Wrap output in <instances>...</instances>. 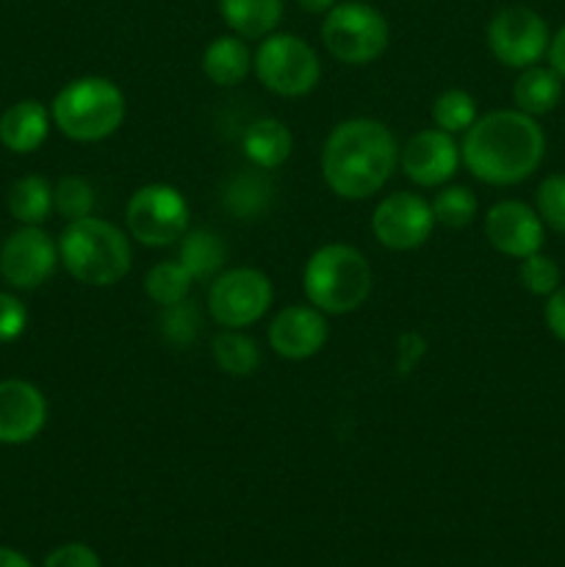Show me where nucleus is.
Instances as JSON below:
<instances>
[{
    "label": "nucleus",
    "mask_w": 565,
    "mask_h": 567,
    "mask_svg": "<svg viewBox=\"0 0 565 567\" xmlns=\"http://www.w3.org/2000/svg\"><path fill=\"white\" fill-rule=\"evenodd\" d=\"M374 275L358 247L325 244L308 258L302 271V291L325 316H347L366 305Z\"/></svg>",
    "instance_id": "obj_4"
},
{
    "label": "nucleus",
    "mask_w": 565,
    "mask_h": 567,
    "mask_svg": "<svg viewBox=\"0 0 565 567\" xmlns=\"http://www.w3.org/2000/svg\"><path fill=\"white\" fill-rule=\"evenodd\" d=\"M476 120H480L476 100L465 89H446L432 103V127L452 133V136L469 131Z\"/></svg>",
    "instance_id": "obj_27"
},
{
    "label": "nucleus",
    "mask_w": 565,
    "mask_h": 567,
    "mask_svg": "<svg viewBox=\"0 0 565 567\" xmlns=\"http://www.w3.org/2000/svg\"><path fill=\"white\" fill-rule=\"evenodd\" d=\"M535 210L548 230L565 236V172L543 177L535 192Z\"/></svg>",
    "instance_id": "obj_32"
},
{
    "label": "nucleus",
    "mask_w": 565,
    "mask_h": 567,
    "mask_svg": "<svg viewBox=\"0 0 565 567\" xmlns=\"http://www.w3.org/2000/svg\"><path fill=\"white\" fill-rule=\"evenodd\" d=\"M177 260L186 266L194 280H214L227 264V244L210 230H188L181 238Z\"/></svg>",
    "instance_id": "obj_23"
},
{
    "label": "nucleus",
    "mask_w": 565,
    "mask_h": 567,
    "mask_svg": "<svg viewBox=\"0 0 565 567\" xmlns=\"http://www.w3.org/2000/svg\"><path fill=\"white\" fill-rule=\"evenodd\" d=\"M158 324L164 341L175 343V347H188L192 341H197L199 330H203V313L192 299H183V302L164 308Z\"/></svg>",
    "instance_id": "obj_30"
},
{
    "label": "nucleus",
    "mask_w": 565,
    "mask_h": 567,
    "mask_svg": "<svg viewBox=\"0 0 565 567\" xmlns=\"http://www.w3.org/2000/svg\"><path fill=\"white\" fill-rule=\"evenodd\" d=\"M253 70V53L236 33L216 37L203 53V72L216 86H238Z\"/></svg>",
    "instance_id": "obj_21"
},
{
    "label": "nucleus",
    "mask_w": 565,
    "mask_h": 567,
    "mask_svg": "<svg viewBox=\"0 0 565 567\" xmlns=\"http://www.w3.org/2000/svg\"><path fill=\"white\" fill-rule=\"evenodd\" d=\"M253 70L269 92L280 97H302L314 92L321 78V61L316 50L297 33H269L260 39L253 55Z\"/></svg>",
    "instance_id": "obj_7"
},
{
    "label": "nucleus",
    "mask_w": 565,
    "mask_h": 567,
    "mask_svg": "<svg viewBox=\"0 0 565 567\" xmlns=\"http://www.w3.org/2000/svg\"><path fill=\"white\" fill-rule=\"evenodd\" d=\"M59 260V241H53L50 233L22 225L0 247V275L11 288L33 291L53 277Z\"/></svg>",
    "instance_id": "obj_12"
},
{
    "label": "nucleus",
    "mask_w": 565,
    "mask_h": 567,
    "mask_svg": "<svg viewBox=\"0 0 565 567\" xmlns=\"http://www.w3.org/2000/svg\"><path fill=\"white\" fill-rule=\"evenodd\" d=\"M518 282L532 297L546 299L548 293H554L563 286V271H559L554 258H548L543 252H532L518 260Z\"/></svg>",
    "instance_id": "obj_31"
},
{
    "label": "nucleus",
    "mask_w": 565,
    "mask_h": 567,
    "mask_svg": "<svg viewBox=\"0 0 565 567\" xmlns=\"http://www.w3.org/2000/svg\"><path fill=\"white\" fill-rule=\"evenodd\" d=\"M225 25L242 39H266L282 20V0H216Z\"/></svg>",
    "instance_id": "obj_20"
},
{
    "label": "nucleus",
    "mask_w": 565,
    "mask_h": 567,
    "mask_svg": "<svg viewBox=\"0 0 565 567\" xmlns=\"http://www.w3.org/2000/svg\"><path fill=\"white\" fill-rule=\"evenodd\" d=\"M127 114L125 92L111 78L83 75L66 83L50 105L53 125L72 142H103L114 136Z\"/></svg>",
    "instance_id": "obj_5"
},
{
    "label": "nucleus",
    "mask_w": 565,
    "mask_h": 567,
    "mask_svg": "<svg viewBox=\"0 0 565 567\" xmlns=\"http://www.w3.org/2000/svg\"><path fill=\"white\" fill-rule=\"evenodd\" d=\"M125 221L131 238L144 247H172L188 233V203L175 186L147 183L127 199Z\"/></svg>",
    "instance_id": "obj_8"
},
{
    "label": "nucleus",
    "mask_w": 565,
    "mask_h": 567,
    "mask_svg": "<svg viewBox=\"0 0 565 567\" xmlns=\"http://www.w3.org/2000/svg\"><path fill=\"white\" fill-rule=\"evenodd\" d=\"M59 258L78 282L111 288L131 271L133 252L125 233L97 216L66 221L59 238Z\"/></svg>",
    "instance_id": "obj_3"
},
{
    "label": "nucleus",
    "mask_w": 565,
    "mask_h": 567,
    "mask_svg": "<svg viewBox=\"0 0 565 567\" xmlns=\"http://www.w3.org/2000/svg\"><path fill=\"white\" fill-rule=\"evenodd\" d=\"M435 230L430 203L413 192H393L371 214V233L391 252H410L427 244Z\"/></svg>",
    "instance_id": "obj_11"
},
{
    "label": "nucleus",
    "mask_w": 565,
    "mask_h": 567,
    "mask_svg": "<svg viewBox=\"0 0 565 567\" xmlns=\"http://www.w3.org/2000/svg\"><path fill=\"white\" fill-rule=\"evenodd\" d=\"M563 78L552 66L532 64L526 70H518V78L513 83V103L515 109L530 116H546L563 100Z\"/></svg>",
    "instance_id": "obj_19"
},
{
    "label": "nucleus",
    "mask_w": 565,
    "mask_h": 567,
    "mask_svg": "<svg viewBox=\"0 0 565 567\" xmlns=\"http://www.w3.org/2000/svg\"><path fill=\"white\" fill-rule=\"evenodd\" d=\"M485 238L499 255L526 258L541 252L546 241V225L532 205L521 199H502L485 214Z\"/></svg>",
    "instance_id": "obj_13"
},
{
    "label": "nucleus",
    "mask_w": 565,
    "mask_h": 567,
    "mask_svg": "<svg viewBox=\"0 0 565 567\" xmlns=\"http://www.w3.org/2000/svg\"><path fill=\"white\" fill-rule=\"evenodd\" d=\"M430 208L432 216H435V225L460 230V227H469L476 219L480 199L469 186H446L435 194Z\"/></svg>",
    "instance_id": "obj_28"
},
{
    "label": "nucleus",
    "mask_w": 565,
    "mask_h": 567,
    "mask_svg": "<svg viewBox=\"0 0 565 567\" xmlns=\"http://www.w3.org/2000/svg\"><path fill=\"white\" fill-rule=\"evenodd\" d=\"M391 39L382 11L363 0L336 3L321 22V44L341 64L363 66L380 59Z\"/></svg>",
    "instance_id": "obj_6"
},
{
    "label": "nucleus",
    "mask_w": 565,
    "mask_h": 567,
    "mask_svg": "<svg viewBox=\"0 0 565 567\" xmlns=\"http://www.w3.org/2000/svg\"><path fill=\"white\" fill-rule=\"evenodd\" d=\"M6 208L20 225L39 227L53 214V186L39 175L20 177L6 194Z\"/></svg>",
    "instance_id": "obj_24"
},
{
    "label": "nucleus",
    "mask_w": 565,
    "mask_h": 567,
    "mask_svg": "<svg viewBox=\"0 0 565 567\" xmlns=\"http://www.w3.org/2000/svg\"><path fill=\"white\" fill-rule=\"evenodd\" d=\"M546 155V133L518 109L482 114L460 144V161L487 186H518L535 175Z\"/></svg>",
    "instance_id": "obj_1"
},
{
    "label": "nucleus",
    "mask_w": 565,
    "mask_h": 567,
    "mask_svg": "<svg viewBox=\"0 0 565 567\" xmlns=\"http://www.w3.org/2000/svg\"><path fill=\"white\" fill-rule=\"evenodd\" d=\"M53 210L64 216L66 221L92 216L94 210V188L86 177L64 175L53 186Z\"/></svg>",
    "instance_id": "obj_29"
},
{
    "label": "nucleus",
    "mask_w": 565,
    "mask_h": 567,
    "mask_svg": "<svg viewBox=\"0 0 565 567\" xmlns=\"http://www.w3.org/2000/svg\"><path fill=\"white\" fill-rule=\"evenodd\" d=\"M50 111L39 100H20L0 116V144L17 155H28L44 144L50 133Z\"/></svg>",
    "instance_id": "obj_17"
},
{
    "label": "nucleus",
    "mask_w": 565,
    "mask_h": 567,
    "mask_svg": "<svg viewBox=\"0 0 565 567\" xmlns=\"http://www.w3.org/2000/svg\"><path fill=\"white\" fill-rule=\"evenodd\" d=\"M546 59H548V66H552V70L565 81V25H559L557 31L552 33Z\"/></svg>",
    "instance_id": "obj_36"
},
{
    "label": "nucleus",
    "mask_w": 565,
    "mask_h": 567,
    "mask_svg": "<svg viewBox=\"0 0 565 567\" xmlns=\"http://www.w3.org/2000/svg\"><path fill=\"white\" fill-rule=\"evenodd\" d=\"M242 150L249 164L271 172L288 161V155L294 150V136L286 122L275 120V116H264V120L253 122L244 131Z\"/></svg>",
    "instance_id": "obj_18"
},
{
    "label": "nucleus",
    "mask_w": 565,
    "mask_h": 567,
    "mask_svg": "<svg viewBox=\"0 0 565 567\" xmlns=\"http://www.w3.org/2000/svg\"><path fill=\"white\" fill-rule=\"evenodd\" d=\"M28 327V310L14 293L0 291V343L17 341Z\"/></svg>",
    "instance_id": "obj_33"
},
{
    "label": "nucleus",
    "mask_w": 565,
    "mask_h": 567,
    "mask_svg": "<svg viewBox=\"0 0 565 567\" xmlns=\"http://www.w3.org/2000/svg\"><path fill=\"white\" fill-rule=\"evenodd\" d=\"M548 22L530 6H504L487 22V48L493 59L510 70L541 64L548 53Z\"/></svg>",
    "instance_id": "obj_10"
},
{
    "label": "nucleus",
    "mask_w": 565,
    "mask_h": 567,
    "mask_svg": "<svg viewBox=\"0 0 565 567\" xmlns=\"http://www.w3.org/2000/svg\"><path fill=\"white\" fill-rule=\"evenodd\" d=\"M42 567H103V563L94 548L83 546V543H66V546L50 551Z\"/></svg>",
    "instance_id": "obj_34"
},
{
    "label": "nucleus",
    "mask_w": 565,
    "mask_h": 567,
    "mask_svg": "<svg viewBox=\"0 0 565 567\" xmlns=\"http://www.w3.org/2000/svg\"><path fill=\"white\" fill-rule=\"evenodd\" d=\"M271 197H275V186H271L266 169H244L238 175L230 177V183L225 186L222 194V203H225L227 214L236 216V219H258L269 210Z\"/></svg>",
    "instance_id": "obj_22"
},
{
    "label": "nucleus",
    "mask_w": 565,
    "mask_h": 567,
    "mask_svg": "<svg viewBox=\"0 0 565 567\" xmlns=\"http://www.w3.org/2000/svg\"><path fill=\"white\" fill-rule=\"evenodd\" d=\"M404 177L421 188H438L454 177L460 166V144L452 133L427 127L408 138L404 150L399 153Z\"/></svg>",
    "instance_id": "obj_14"
},
{
    "label": "nucleus",
    "mask_w": 565,
    "mask_h": 567,
    "mask_svg": "<svg viewBox=\"0 0 565 567\" xmlns=\"http://www.w3.org/2000/svg\"><path fill=\"white\" fill-rule=\"evenodd\" d=\"M0 567H33V565L31 559L22 557V554L14 551V548L0 546Z\"/></svg>",
    "instance_id": "obj_37"
},
{
    "label": "nucleus",
    "mask_w": 565,
    "mask_h": 567,
    "mask_svg": "<svg viewBox=\"0 0 565 567\" xmlns=\"http://www.w3.org/2000/svg\"><path fill=\"white\" fill-rule=\"evenodd\" d=\"M399 164L393 133L371 116L338 122L321 147V177L341 199H369Z\"/></svg>",
    "instance_id": "obj_2"
},
{
    "label": "nucleus",
    "mask_w": 565,
    "mask_h": 567,
    "mask_svg": "<svg viewBox=\"0 0 565 567\" xmlns=\"http://www.w3.org/2000/svg\"><path fill=\"white\" fill-rule=\"evenodd\" d=\"M297 6L308 14H327L336 6V0H297Z\"/></svg>",
    "instance_id": "obj_38"
},
{
    "label": "nucleus",
    "mask_w": 565,
    "mask_h": 567,
    "mask_svg": "<svg viewBox=\"0 0 565 567\" xmlns=\"http://www.w3.org/2000/svg\"><path fill=\"white\" fill-rule=\"evenodd\" d=\"M543 319H546L548 332H552L557 341L565 343V286H559L557 291L548 293L546 305H543Z\"/></svg>",
    "instance_id": "obj_35"
},
{
    "label": "nucleus",
    "mask_w": 565,
    "mask_h": 567,
    "mask_svg": "<svg viewBox=\"0 0 565 567\" xmlns=\"http://www.w3.org/2000/svg\"><path fill=\"white\" fill-rule=\"evenodd\" d=\"M48 424V399L33 382H0V443L22 446L39 437Z\"/></svg>",
    "instance_id": "obj_16"
},
{
    "label": "nucleus",
    "mask_w": 565,
    "mask_h": 567,
    "mask_svg": "<svg viewBox=\"0 0 565 567\" xmlns=\"http://www.w3.org/2000/svg\"><path fill=\"white\" fill-rule=\"evenodd\" d=\"M210 354L227 377H249L260 365L258 343L242 330H222L210 343Z\"/></svg>",
    "instance_id": "obj_25"
},
{
    "label": "nucleus",
    "mask_w": 565,
    "mask_h": 567,
    "mask_svg": "<svg viewBox=\"0 0 565 567\" xmlns=\"http://www.w3.org/2000/svg\"><path fill=\"white\" fill-rule=\"evenodd\" d=\"M194 286V277L188 275L186 266L181 260H161L153 269L144 275V293L153 299L161 308H170V305L183 302L188 299Z\"/></svg>",
    "instance_id": "obj_26"
},
{
    "label": "nucleus",
    "mask_w": 565,
    "mask_h": 567,
    "mask_svg": "<svg viewBox=\"0 0 565 567\" xmlns=\"http://www.w3.org/2000/svg\"><path fill=\"white\" fill-rule=\"evenodd\" d=\"M275 299L271 280L260 269L238 266L210 280L208 313L222 330H244L264 319Z\"/></svg>",
    "instance_id": "obj_9"
},
{
    "label": "nucleus",
    "mask_w": 565,
    "mask_h": 567,
    "mask_svg": "<svg viewBox=\"0 0 565 567\" xmlns=\"http://www.w3.org/2000/svg\"><path fill=\"white\" fill-rule=\"evenodd\" d=\"M330 338L327 316L314 305H288L271 319L269 347L286 360H308L325 349Z\"/></svg>",
    "instance_id": "obj_15"
}]
</instances>
